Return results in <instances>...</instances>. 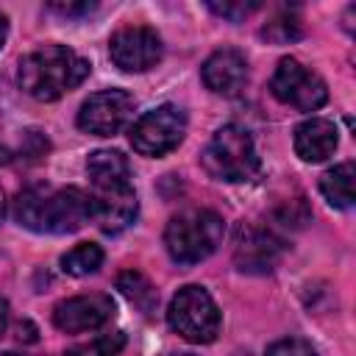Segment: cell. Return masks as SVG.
<instances>
[{"mask_svg":"<svg viewBox=\"0 0 356 356\" xmlns=\"http://www.w3.org/2000/svg\"><path fill=\"white\" fill-rule=\"evenodd\" d=\"M334 150H337V128L331 120L312 117L295 128V153L303 161L309 164L325 161L328 156H334Z\"/></svg>","mask_w":356,"mask_h":356,"instance_id":"14","label":"cell"},{"mask_svg":"<svg viewBox=\"0 0 356 356\" xmlns=\"http://www.w3.org/2000/svg\"><path fill=\"white\" fill-rule=\"evenodd\" d=\"M353 178H356V170H353V161H342L337 167H331L328 172H323L320 178V192L323 197L337 206V209H350L353 206Z\"/></svg>","mask_w":356,"mask_h":356,"instance_id":"16","label":"cell"},{"mask_svg":"<svg viewBox=\"0 0 356 356\" xmlns=\"http://www.w3.org/2000/svg\"><path fill=\"white\" fill-rule=\"evenodd\" d=\"M6 36H8V22H6V17L0 14V47L6 44Z\"/></svg>","mask_w":356,"mask_h":356,"instance_id":"25","label":"cell"},{"mask_svg":"<svg viewBox=\"0 0 356 356\" xmlns=\"http://www.w3.org/2000/svg\"><path fill=\"white\" fill-rule=\"evenodd\" d=\"M114 317V300L103 292H92V295H75L61 300L53 309V323L58 331L67 334H81V331H95L103 323H108Z\"/></svg>","mask_w":356,"mask_h":356,"instance_id":"10","label":"cell"},{"mask_svg":"<svg viewBox=\"0 0 356 356\" xmlns=\"http://www.w3.org/2000/svg\"><path fill=\"white\" fill-rule=\"evenodd\" d=\"M3 214H6V197H3V189H0V220H3Z\"/></svg>","mask_w":356,"mask_h":356,"instance_id":"26","label":"cell"},{"mask_svg":"<svg viewBox=\"0 0 356 356\" xmlns=\"http://www.w3.org/2000/svg\"><path fill=\"white\" fill-rule=\"evenodd\" d=\"M134 97L125 89H103L83 100L78 111V128L95 136H114L131 117Z\"/></svg>","mask_w":356,"mask_h":356,"instance_id":"9","label":"cell"},{"mask_svg":"<svg viewBox=\"0 0 356 356\" xmlns=\"http://www.w3.org/2000/svg\"><path fill=\"white\" fill-rule=\"evenodd\" d=\"M270 89L281 103H286L298 111H314L328 100L325 81L317 72H312L309 67H303L298 58H281L278 61L273 81H270Z\"/></svg>","mask_w":356,"mask_h":356,"instance_id":"7","label":"cell"},{"mask_svg":"<svg viewBox=\"0 0 356 356\" xmlns=\"http://www.w3.org/2000/svg\"><path fill=\"white\" fill-rule=\"evenodd\" d=\"M14 217L36 234H72L92 220V197L78 186H28L14 200Z\"/></svg>","mask_w":356,"mask_h":356,"instance_id":"1","label":"cell"},{"mask_svg":"<svg viewBox=\"0 0 356 356\" xmlns=\"http://www.w3.org/2000/svg\"><path fill=\"white\" fill-rule=\"evenodd\" d=\"M170 356H192V353H170Z\"/></svg>","mask_w":356,"mask_h":356,"instance_id":"27","label":"cell"},{"mask_svg":"<svg viewBox=\"0 0 356 356\" xmlns=\"http://www.w3.org/2000/svg\"><path fill=\"white\" fill-rule=\"evenodd\" d=\"M86 172L92 178V186H120V184H131V164L122 153L117 150H95L86 159Z\"/></svg>","mask_w":356,"mask_h":356,"instance_id":"15","label":"cell"},{"mask_svg":"<svg viewBox=\"0 0 356 356\" xmlns=\"http://www.w3.org/2000/svg\"><path fill=\"white\" fill-rule=\"evenodd\" d=\"M117 289L139 309V312H153L156 309V303H159V295H156V289H153V284L142 275V273H136V270H125V273H120V278H117Z\"/></svg>","mask_w":356,"mask_h":356,"instance_id":"17","label":"cell"},{"mask_svg":"<svg viewBox=\"0 0 356 356\" xmlns=\"http://www.w3.org/2000/svg\"><path fill=\"white\" fill-rule=\"evenodd\" d=\"M122 348H125V334L122 331H111V334H103V337H97L92 342L70 348L64 356H120Z\"/></svg>","mask_w":356,"mask_h":356,"instance_id":"20","label":"cell"},{"mask_svg":"<svg viewBox=\"0 0 356 356\" xmlns=\"http://www.w3.org/2000/svg\"><path fill=\"white\" fill-rule=\"evenodd\" d=\"M184 134H186V114L178 106L164 103V106L150 108L147 114H142L134 122L131 147L139 156L159 159V156H167L170 150H175L181 145Z\"/></svg>","mask_w":356,"mask_h":356,"instance_id":"6","label":"cell"},{"mask_svg":"<svg viewBox=\"0 0 356 356\" xmlns=\"http://www.w3.org/2000/svg\"><path fill=\"white\" fill-rule=\"evenodd\" d=\"M284 242L264 228H242L234 245V261L242 273H270L281 261Z\"/></svg>","mask_w":356,"mask_h":356,"instance_id":"12","label":"cell"},{"mask_svg":"<svg viewBox=\"0 0 356 356\" xmlns=\"http://www.w3.org/2000/svg\"><path fill=\"white\" fill-rule=\"evenodd\" d=\"M209 8H211L214 14L231 19V22H239V19H245L248 14H253V11L259 8V3H209Z\"/></svg>","mask_w":356,"mask_h":356,"instance_id":"22","label":"cell"},{"mask_svg":"<svg viewBox=\"0 0 356 356\" xmlns=\"http://www.w3.org/2000/svg\"><path fill=\"white\" fill-rule=\"evenodd\" d=\"M111 61L122 72H145L161 61V36L147 25H125L108 42Z\"/></svg>","mask_w":356,"mask_h":356,"instance_id":"8","label":"cell"},{"mask_svg":"<svg viewBox=\"0 0 356 356\" xmlns=\"http://www.w3.org/2000/svg\"><path fill=\"white\" fill-rule=\"evenodd\" d=\"M261 36L273 44H286V42H295L303 36V25H300V17L289 8L278 11L264 28H261Z\"/></svg>","mask_w":356,"mask_h":356,"instance_id":"19","label":"cell"},{"mask_svg":"<svg viewBox=\"0 0 356 356\" xmlns=\"http://www.w3.org/2000/svg\"><path fill=\"white\" fill-rule=\"evenodd\" d=\"M225 236V220L211 209H186L164 228V245L172 261L197 264L209 259Z\"/></svg>","mask_w":356,"mask_h":356,"instance_id":"3","label":"cell"},{"mask_svg":"<svg viewBox=\"0 0 356 356\" xmlns=\"http://www.w3.org/2000/svg\"><path fill=\"white\" fill-rule=\"evenodd\" d=\"M6 325H8V300L0 295V337L6 334Z\"/></svg>","mask_w":356,"mask_h":356,"instance_id":"24","label":"cell"},{"mask_svg":"<svg viewBox=\"0 0 356 356\" xmlns=\"http://www.w3.org/2000/svg\"><path fill=\"white\" fill-rule=\"evenodd\" d=\"M3 356H19V353H3Z\"/></svg>","mask_w":356,"mask_h":356,"instance_id":"28","label":"cell"},{"mask_svg":"<svg viewBox=\"0 0 356 356\" xmlns=\"http://www.w3.org/2000/svg\"><path fill=\"white\" fill-rule=\"evenodd\" d=\"M167 323L186 342L209 345L220 334V309L203 286L189 284L172 295L167 309Z\"/></svg>","mask_w":356,"mask_h":356,"instance_id":"5","label":"cell"},{"mask_svg":"<svg viewBox=\"0 0 356 356\" xmlns=\"http://www.w3.org/2000/svg\"><path fill=\"white\" fill-rule=\"evenodd\" d=\"M200 164L217 181L239 184L253 178L259 170V153H256L253 136L242 125H222L206 142L200 153Z\"/></svg>","mask_w":356,"mask_h":356,"instance_id":"4","label":"cell"},{"mask_svg":"<svg viewBox=\"0 0 356 356\" xmlns=\"http://www.w3.org/2000/svg\"><path fill=\"white\" fill-rule=\"evenodd\" d=\"M92 64L64 44H44L19 61V86L33 100L50 103L83 83Z\"/></svg>","mask_w":356,"mask_h":356,"instance_id":"2","label":"cell"},{"mask_svg":"<svg viewBox=\"0 0 356 356\" xmlns=\"http://www.w3.org/2000/svg\"><path fill=\"white\" fill-rule=\"evenodd\" d=\"M100 264H103V250H100V245H92V242L75 245L72 250H67L61 256V270L67 275H75V278L97 273Z\"/></svg>","mask_w":356,"mask_h":356,"instance_id":"18","label":"cell"},{"mask_svg":"<svg viewBox=\"0 0 356 356\" xmlns=\"http://www.w3.org/2000/svg\"><path fill=\"white\" fill-rule=\"evenodd\" d=\"M89 197H92V220L106 234H120L122 228H128L136 217V209H139L136 192H134L131 184L100 186Z\"/></svg>","mask_w":356,"mask_h":356,"instance_id":"11","label":"cell"},{"mask_svg":"<svg viewBox=\"0 0 356 356\" xmlns=\"http://www.w3.org/2000/svg\"><path fill=\"white\" fill-rule=\"evenodd\" d=\"M264 356H317V350L312 348V342H306L300 337H284V339L273 342Z\"/></svg>","mask_w":356,"mask_h":356,"instance_id":"21","label":"cell"},{"mask_svg":"<svg viewBox=\"0 0 356 356\" xmlns=\"http://www.w3.org/2000/svg\"><path fill=\"white\" fill-rule=\"evenodd\" d=\"M50 8L58 11V14H64V17H75V14H89L95 6L92 3H81V6H75V3H56Z\"/></svg>","mask_w":356,"mask_h":356,"instance_id":"23","label":"cell"},{"mask_svg":"<svg viewBox=\"0 0 356 356\" xmlns=\"http://www.w3.org/2000/svg\"><path fill=\"white\" fill-rule=\"evenodd\" d=\"M203 83L206 89H211L214 95H239L248 83V61L239 50L234 47H222V50H214L206 61H203Z\"/></svg>","mask_w":356,"mask_h":356,"instance_id":"13","label":"cell"}]
</instances>
